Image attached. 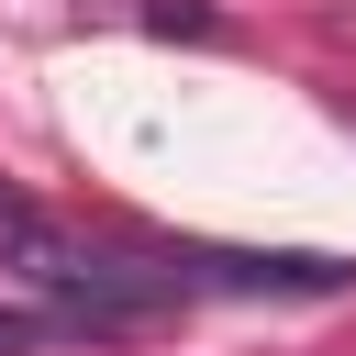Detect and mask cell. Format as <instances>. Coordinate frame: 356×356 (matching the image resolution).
Segmentation results:
<instances>
[{
	"instance_id": "obj_2",
	"label": "cell",
	"mask_w": 356,
	"mask_h": 356,
	"mask_svg": "<svg viewBox=\"0 0 356 356\" xmlns=\"http://www.w3.org/2000/svg\"><path fill=\"white\" fill-rule=\"evenodd\" d=\"M145 33H222V22H211L200 0H156V11H145Z\"/></svg>"
},
{
	"instance_id": "obj_1",
	"label": "cell",
	"mask_w": 356,
	"mask_h": 356,
	"mask_svg": "<svg viewBox=\"0 0 356 356\" xmlns=\"http://www.w3.org/2000/svg\"><path fill=\"white\" fill-rule=\"evenodd\" d=\"M33 345H78V323L56 300H0V356H33Z\"/></svg>"
}]
</instances>
